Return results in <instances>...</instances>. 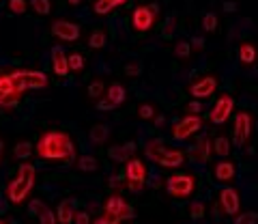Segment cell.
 I'll return each instance as SVG.
<instances>
[{
  "instance_id": "277c9868",
  "label": "cell",
  "mask_w": 258,
  "mask_h": 224,
  "mask_svg": "<svg viewBox=\"0 0 258 224\" xmlns=\"http://www.w3.org/2000/svg\"><path fill=\"white\" fill-rule=\"evenodd\" d=\"M166 192L174 198H189L196 192V177L189 173H176L166 179Z\"/></svg>"
},
{
  "instance_id": "5b68a950",
  "label": "cell",
  "mask_w": 258,
  "mask_h": 224,
  "mask_svg": "<svg viewBox=\"0 0 258 224\" xmlns=\"http://www.w3.org/2000/svg\"><path fill=\"white\" fill-rule=\"evenodd\" d=\"M147 177H149V173H147V166H144L142 159H138V157L127 159L125 177L123 179H125L129 190H132V192H142L144 186H147Z\"/></svg>"
},
{
  "instance_id": "8d00e7d4",
  "label": "cell",
  "mask_w": 258,
  "mask_h": 224,
  "mask_svg": "<svg viewBox=\"0 0 258 224\" xmlns=\"http://www.w3.org/2000/svg\"><path fill=\"white\" fill-rule=\"evenodd\" d=\"M26 9H28V3H26V0H9V11H11V13L22 15Z\"/></svg>"
},
{
  "instance_id": "ab89813d",
  "label": "cell",
  "mask_w": 258,
  "mask_h": 224,
  "mask_svg": "<svg viewBox=\"0 0 258 224\" xmlns=\"http://www.w3.org/2000/svg\"><path fill=\"white\" fill-rule=\"evenodd\" d=\"M200 112H203V103H200L198 99L189 101L187 106H185V115H191V117H200Z\"/></svg>"
},
{
  "instance_id": "9a60e30c",
  "label": "cell",
  "mask_w": 258,
  "mask_h": 224,
  "mask_svg": "<svg viewBox=\"0 0 258 224\" xmlns=\"http://www.w3.org/2000/svg\"><path fill=\"white\" fill-rule=\"evenodd\" d=\"M185 162V153L181 149H172V147H166L164 151H161V155L155 164L164 166V168H179L181 164Z\"/></svg>"
},
{
  "instance_id": "ba28073f",
  "label": "cell",
  "mask_w": 258,
  "mask_h": 224,
  "mask_svg": "<svg viewBox=\"0 0 258 224\" xmlns=\"http://www.w3.org/2000/svg\"><path fill=\"white\" fill-rule=\"evenodd\" d=\"M252 127H254V117L247 110H241L235 117V125H232V140L237 147H245L249 136H252Z\"/></svg>"
},
{
  "instance_id": "d6a6232c",
  "label": "cell",
  "mask_w": 258,
  "mask_h": 224,
  "mask_svg": "<svg viewBox=\"0 0 258 224\" xmlns=\"http://www.w3.org/2000/svg\"><path fill=\"white\" fill-rule=\"evenodd\" d=\"M235 224H258L256 211H241L235 215Z\"/></svg>"
},
{
  "instance_id": "cb8c5ba5",
  "label": "cell",
  "mask_w": 258,
  "mask_h": 224,
  "mask_svg": "<svg viewBox=\"0 0 258 224\" xmlns=\"http://www.w3.org/2000/svg\"><path fill=\"white\" fill-rule=\"evenodd\" d=\"M211 147H213V153L217 157H228L230 155V140L226 136H217L215 140H211Z\"/></svg>"
},
{
  "instance_id": "681fc988",
  "label": "cell",
  "mask_w": 258,
  "mask_h": 224,
  "mask_svg": "<svg viewBox=\"0 0 258 224\" xmlns=\"http://www.w3.org/2000/svg\"><path fill=\"white\" fill-rule=\"evenodd\" d=\"M226 11H235V5H232V3H226Z\"/></svg>"
},
{
  "instance_id": "5bb4252c",
  "label": "cell",
  "mask_w": 258,
  "mask_h": 224,
  "mask_svg": "<svg viewBox=\"0 0 258 224\" xmlns=\"http://www.w3.org/2000/svg\"><path fill=\"white\" fill-rule=\"evenodd\" d=\"M211 153H213V147H211V140H209L207 136L198 138L196 145H194L191 151H189L191 159H194V162H198V164H207L209 159H211Z\"/></svg>"
},
{
  "instance_id": "f546056e",
  "label": "cell",
  "mask_w": 258,
  "mask_h": 224,
  "mask_svg": "<svg viewBox=\"0 0 258 224\" xmlns=\"http://www.w3.org/2000/svg\"><path fill=\"white\" fill-rule=\"evenodd\" d=\"M205 215H207V207H205L203 201H194V203H189V218H194V220H203Z\"/></svg>"
},
{
  "instance_id": "44dd1931",
  "label": "cell",
  "mask_w": 258,
  "mask_h": 224,
  "mask_svg": "<svg viewBox=\"0 0 258 224\" xmlns=\"http://www.w3.org/2000/svg\"><path fill=\"white\" fill-rule=\"evenodd\" d=\"M30 211L39 215V224H56V215L52 213L50 207H45L41 201H32Z\"/></svg>"
},
{
  "instance_id": "30bf717a",
  "label": "cell",
  "mask_w": 258,
  "mask_h": 224,
  "mask_svg": "<svg viewBox=\"0 0 258 224\" xmlns=\"http://www.w3.org/2000/svg\"><path fill=\"white\" fill-rule=\"evenodd\" d=\"M200 130H203V119L200 117H191L185 115L181 121H176L172 127V138L174 140H187L191 136H196Z\"/></svg>"
},
{
  "instance_id": "7dc6e473",
  "label": "cell",
  "mask_w": 258,
  "mask_h": 224,
  "mask_svg": "<svg viewBox=\"0 0 258 224\" xmlns=\"http://www.w3.org/2000/svg\"><path fill=\"white\" fill-rule=\"evenodd\" d=\"M153 121H155V125H157V127H161V125H164V121H166V119L161 117V115H157L155 119H153Z\"/></svg>"
},
{
  "instance_id": "83f0119b",
  "label": "cell",
  "mask_w": 258,
  "mask_h": 224,
  "mask_svg": "<svg viewBox=\"0 0 258 224\" xmlns=\"http://www.w3.org/2000/svg\"><path fill=\"white\" fill-rule=\"evenodd\" d=\"M106 43H108V37L103 30H93L91 37H88V45L95 47V50H99V47H103Z\"/></svg>"
},
{
  "instance_id": "7bdbcfd3",
  "label": "cell",
  "mask_w": 258,
  "mask_h": 224,
  "mask_svg": "<svg viewBox=\"0 0 258 224\" xmlns=\"http://www.w3.org/2000/svg\"><path fill=\"white\" fill-rule=\"evenodd\" d=\"M97 110H114V106H112L106 97H101L99 101H97Z\"/></svg>"
},
{
  "instance_id": "7402d4cb",
  "label": "cell",
  "mask_w": 258,
  "mask_h": 224,
  "mask_svg": "<svg viewBox=\"0 0 258 224\" xmlns=\"http://www.w3.org/2000/svg\"><path fill=\"white\" fill-rule=\"evenodd\" d=\"M74 215H76V209H74V201H62L56 209V222L60 224H71L74 222Z\"/></svg>"
},
{
  "instance_id": "60d3db41",
  "label": "cell",
  "mask_w": 258,
  "mask_h": 224,
  "mask_svg": "<svg viewBox=\"0 0 258 224\" xmlns=\"http://www.w3.org/2000/svg\"><path fill=\"white\" fill-rule=\"evenodd\" d=\"M74 224H91V215H88L86 211H76Z\"/></svg>"
},
{
  "instance_id": "4fadbf2b",
  "label": "cell",
  "mask_w": 258,
  "mask_h": 224,
  "mask_svg": "<svg viewBox=\"0 0 258 224\" xmlns=\"http://www.w3.org/2000/svg\"><path fill=\"white\" fill-rule=\"evenodd\" d=\"M52 33H54V37H58L60 41H78L80 26L69 20H56L52 24Z\"/></svg>"
},
{
  "instance_id": "74e56055",
  "label": "cell",
  "mask_w": 258,
  "mask_h": 224,
  "mask_svg": "<svg viewBox=\"0 0 258 224\" xmlns=\"http://www.w3.org/2000/svg\"><path fill=\"white\" fill-rule=\"evenodd\" d=\"M174 30H176V20H166V24L161 26V37L164 39H172V35H174Z\"/></svg>"
},
{
  "instance_id": "4316f807",
  "label": "cell",
  "mask_w": 258,
  "mask_h": 224,
  "mask_svg": "<svg viewBox=\"0 0 258 224\" xmlns=\"http://www.w3.org/2000/svg\"><path fill=\"white\" fill-rule=\"evenodd\" d=\"M78 168L80 171H86V173H93L99 168V162H97V157H93V155H82V157H78Z\"/></svg>"
},
{
  "instance_id": "7a4b0ae2",
  "label": "cell",
  "mask_w": 258,
  "mask_h": 224,
  "mask_svg": "<svg viewBox=\"0 0 258 224\" xmlns=\"http://www.w3.org/2000/svg\"><path fill=\"white\" fill-rule=\"evenodd\" d=\"M35 179H37V171L35 166L30 164H22L18 168V175L11 179V183L7 186V198H9L11 203H24L30 194L32 186H35Z\"/></svg>"
},
{
  "instance_id": "484cf974",
  "label": "cell",
  "mask_w": 258,
  "mask_h": 224,
  "mask_svg": "<svg viewBox=\"0 0 258 224\" xmlns=\"http://www.w3.org/2000/svg\"><path fill=\"white\" fill-rule=\"evenodd\" d=\"M110 136V127L108 125H93L91 127V140L95 142V145H101V142H106Z\"/></svg>"
},
{
  "instance_id": "e0dca14e",
  "label": "cell",
  "mask_w": 258,
  "mask_h": 224,
  "mask_svg": "<svg viewBox=\"0 0 258 224\" xmlns=\"http://www.w3.org/2000/svg\"><path fill=\"white\" fill-rule=\"evenodd\" d=\"M235 164L230 162V159H220V162L215 164V168H213V177L217 179V181H222V183H228V181H232L235 179Z\"/></svg>"
},
{
  "instance_id": "816d5d0a",
  "label": "cell",
  "mask_w": 258,
  "mask_h": 224,
  "mask_svg": "<svg viewBox=\"0 0 258 224\" xmlns=\"http://www.w3.org/2000/svg\"><path fill=\"white\" fill-rule=\"evenodd\" d=\"M67 3H69V5H80L82 0H67Z\"/></svg>"
},
{
  "instance_id": "b9f144b4",
  "label": "cell",
  "mask_w": 258,
  "mask_h": 224,
  "mask_svg": "<svg viewBox=\"0 0 258 224\" xmlns=\"http://www.w3.org/2000/svg\"><path fill=\"white\" fill-rule=\"evenodd\" d=\"M140 69H142L140 63H129V65H125V74L134 78V76H140Z\"/></svg>"
},
{
  "instance_id": "ee69618b",
  "label": "cell",
  "mask_w": 258,
  "mask_h": 224,
  "mask_svg": "<svg viewBox=\"0 0 258 224\" xmlns=\"http://www.w3.org/2000/svg\"><path fill=\"white\" fill-rule=\"evenodd\" d=\"M93 224H120V222H114V220H110V218H106V215H101V218H97Z\"/></svg>"
},
{
  "instance_id": "7c38bea8",
  "label": "cell",
  "mask_w": 258,
  "mask_h": 224,
  "mask_svg": "<svg viewBox=\"0 0 258 224\" xmlns=\"http://www.w3.org/2000/svg\"><path fill=\"white\" fill-rule=\"evenodd\" d=\"M220 207L224 209V213H228V215H235L239 213L241 209V196H239V192L235 188H222L220 190Z\"/></svg>"
},
{
  "instance_id": "ac0fdd59",
  "label": "cell",
  "mask_w": 258,
  "mask_h": 224,
  "mask_svg": "<svg viewBox=\"0 0 258 224\" xmlns=\"http://www.w3.org/2000/svg\"><path fill=\"white\" fill-rule=\"evenodd\" d=\"M52 69H54V74L58 76V78H64V76L69 74L67 54H64L60 47H54V52H52Z\"/></svg>"
},
{
  "instance_id": "e575fe53",
  "label": "cell",
  "mask_w": 258,
  "mask_h": 224,
  "mask_svg": "<svg viewBox=\"0 0 258 224\" xmlns=\"http://www.w3.org/2000/svg\"><path fill=\"white\" fill-rule=\"evenodd\" d=\"M103 91H106V86H103L101 80H95V82H91V86H88V95H91L93 99H101Z\"/></svg>"
},
{
  "instance_id": "c3c4849f",
  "label": "cell",
  "mask_w": 258,
  "mask_h": 224,
  "mask_svg": "<svg viewBox=\"0 0 258 224\" xmlns=\"http://www.w3.org/2000/svg\"><path fill=\"white\" fill-rule=\"evenodd\" d=\"M110 183H112V188H118L123 181H120V177H112V179H110Z\"/></svg>"
},
{
  "instance_id": "8fae6325",
  "label": "cell",
  "mask_w": 258,
  "mask_h": 224,
  "mask_svg": "<svg viewBox=\"0 0 258 224\" xmlns=\"http://www.w3.org/2000/svg\"><path fill=\"white\" fill-rule=\"evenodd\" d=\"M217 91V78L215 76H200L198 80H194V82L189 84V95L194 99H207L211 97V95Z\"/></svg>"
},
{
  "instance_id": "ffe728a7",
  "label": "cell",
  "mask_w": 258,
  "mask_h": 224,
  "mask_svg": "<svg viewBox=\"0 0 258 224\" xmlns=\"http://www.w3.org/2000/svg\"><path fill=\"white\" fill-rule=\"evenodd\" d=\"M239 61L243 63V65H254V63L258 61V50H256V45L252 41H243V43H239Z\"/></svg>"
},
{
  "instance_id": "9c48e42d",
  "label": "cell",
  "mask_w": 258,
  "mask_h": 224,
  "mask_svg": "<svg viewBox=\"0 0 258 224\" xmlns=\"http://www.w3.org/2000/svg\"><path fill=\"white\" fill-rule=\"evenodd\" d=\"M103 209H106V218L114 220V222H123V220L134 218V207L118 194H112L106 201V207H103Z\"/></svg>"
},
{
  "instance_id": "f1b7e54d",
  "label": "cell",
  "mask_w": 258,
  "mask_h": 224,
  "mask_svg": "<svg viewBox=\"0 0 258 224\" xmlns=\"http://www.w3.org/2000/svg\"><path fill=\"white\" fill-rule=\"evenodd\" d=\"M32 142H28V140H22V142H18L15 145V149H13V153H15V157H20V159H26V157H30V153H32Z\"/></svg>"
},
{
  "instance_id": "d6986e66",
  "label": "cell",
  "mask_w": 258,
  "mask_h": 224,
  "mask_svg": "<svg viewBox=\"0 0 258 224\" xmlns=\"http://www.w3.org/2000/svg\"><path fill=\"white\" fill-rule=\"evenodd\" d=\"M134 151H136V145L134 142H127V145H116L108 151L110 159H114V162H127V159L134 157Z\"/></svg>"
},
{
  "instance_id": "603a6c76",
  "label": "cell",
  "mask_w": 258,
  "mask_h": 224,
  "mask_svg": "<svg viewBox=\"0 0 258 224\" xmlns=\"http://www.w3.org/2000/svg\"><path fill=\"white\" fill-rule=\"evenodd\" d=\"M127 97V91H125V86L123 84H110L108 89H106V99L112 103V106H120V103L125 101Z\"/></svg>"
},
{
  "instance_id": "f35d334b",
  "label": "cell",
  "mask_w": 258,
  "mask_h": 224,
  "mask_svg": "<svg viewBox=\"0 0 258 224\" xmlns=\"http://www.w3.org/2000/svg\"><path fill=\"white\" fill-rule=\"evenodd\" d=\"M174 54L179 56V59H187V56L191 54V45L187 41H179L174 45Z\"/></svg>"
},
{
  "instance_id": "1f68e13d",
  "label": "cell",
  "mask_w": 258,
  "mask_h": 224,
  "mask_svg": "<svg viewBox=\"0 0 258 224\" xmlns=\"http://www.w3.org/2000/svg\"><path fill=\"white\" fill-rule=\"evenodd\" d=\"M67 65H69V71H82L84 69V56L82 54H69L67 56Z\"/></svg>"
},
{
  "instance_id": "3957f363",
  "label": "cell",
  "mask_w": 258,
  "mask_h": 224,
  "mask_svg": "<svg viewBox=\"0 0 258 224\" xmlns=\"http://www.w3.org/2000/svg\"><path fill=\"white\" fill-rule=\"evenodd\" d=\"M9 80H11L13 89L20 95L30 91V89H43V86L47 84V76L43 74V71H30V69L13 71V74H9Z\"/></svg>"
},
{
  "instance_id": "6da1fadb",
  "label": "cell",
  "mask_w": 258,
  "mask_h": 224,
  "mask_svg": "<svg viewBox=\"0 0 258 224\" xmlns=\"http://www.w3.org/2000/svg\"><path fill=\"white\" fill-rule=\"evenodd\" d=\"M35 151L41 159H54V162H71L76 157L74 140L64 132H45L39 138Z\"/></svg>"
},
{
  "instance_id": "f6af8a7d",
  "label": "cell",
  "mask_w": 258,
  "mask_h": 224,
  "mask_svg": "<svg viewBox=\"0 0 258 224\" xmlns=\"http://www.w3.org/2000/svg\"><path fill=\"white\" fill-rule=\"evenodd\" d=\"M189 45L194 47V50H203V47H205V41H203V39L198 37V39H194V41H191Z\"/></svg>"
},
{
  "instance_id": "8992f818",
  "label": "cell",
  "mask_w": 258,
  "mask_h": 224,
  "mask_svg": "<svg viewBox=\"0 0 258 224\" xmlns=\"http://www.w3.org/2000/svg\"><path fill=\"white\" fill-rule=\"evenodd\" d=\"M159 15V7L157 5H140L136 7L132 13V28L136 33H147V30L153 28Z\"/></svg>"
},
{
  "instance_id": "836d02e7",
  "label": "cell",
  "mask_w": 258,
  "mask_h": 224,
  "mask_svg": "<svg viewBox=\"0 0 258 224\" xmlns=\"http://www.w3.org/2000/svg\"><path fill=\"white\" fill-rule=\"evenodd\" d=\"M200 26H203V30H207V33H215V30H217V15L215 13L203 15V22H200Z\"/></svg>"
},
{
  "instance_id": "f907efd6",
  "label": "cell",
  "mask_w": 258,
  "mask_h": 224,
  "mask_svg": "<svg viewBox=\"0 0 258 224\" xmlns=\"http://www.w3.org/2000/svg\"><path fill=\"white\" fill-rule=\"evenodd\" d=\"M3 151H5V145H3V140H0V162H3Z\"/></svg>"
},
{
  "instance_id": "52a82bcc",
  "label": "cell",
  "mask_w": 258,
  "mask_h": 224,
  "mask_svg": "<svg viewBox=\"0 0 258 224\" xmlns=\"http://www.w3.org/2000/svg\"><path fill=\"white\" fill-rule=\"evenodd\" d=\"M232 110H235V97L230 93H222L215 99L213 108L209 110V121L213 125H224L232 117Z\"/></svg>"
},
{
  "instance_id": "bcb514c9",
  "label": "cell",
  "mask_w": 258,
  "mask_h": 224,
  "mask_svg": "<svg viewBox=\"0 0 258 224\" xmlns=\"http://www.w3.org/2000/svg\"><path fill=\"white\" fill-rule=\"evenodd\" d=\"M106 3L112 7V9H116V7H123L125 3H129V0H106Z\"/></svg>"
},
{
  "instance_id": "d590c367",
  "label": "cell",
  "mask_w": 258,
  "mask_h": 224,
  "mask_svg": "<svg viewBox=\"0 0 258 224\" xmlns=\"http://www.w3.org/2000/svg\"><path fill=\"white\" fill-rule=\"evenodd\" d=\"M138 117L144 119V121L155 119V106H153V103H142V106L138 108Z\"/></svg>"
},
{
  "instance_id": "d4e9b609",
  "label": "cell",
  "mask_w": 258,
  "mask_h": 224,
  "mask_svg": "<svg viewBox=\"0 0 258 224\" xmlns=\"http://www.w3.org/2000/svg\"><path fill=\"white\" fill-rule=\"evenodd\" d=\"M166 149V145H164V140H159V138H153V140H149L147 145H144V153H147V157H151L153 162H157L159 159V155H161V151Z\"/></svg>"
},
{
  "instance_id": "4dcf8cb0",
  "label": "cell",
  "mask_w": 258,
  "mask_h": 224,
  "mask_svg": "<svg viewBox=\"0 0 258 224\" xmlns=\"http://www.w3.org/2000/svg\"><path fill=\"white\" fill-rule=\"evenodd\" d=\"M30 7H32V11L39 13V15H47L52 11V3H50V0H30Z\"/></svg>"
},
{
  "instance_id": "2e32d148",
  "label": "cell",
  "mask_w": 258,
  "mask_h": 224,
  "mask_svg": "<svg viewBox=\"0 0 258 224\" xmlns=\"http://www.w3.org/2000/svg\"><path fill=\"white\" fill-rule=\"evenodd\" d=\"M18 99H20V93L13 89L9 76H0V106H9V103Z\"/></svg>"
}]
</instances>
